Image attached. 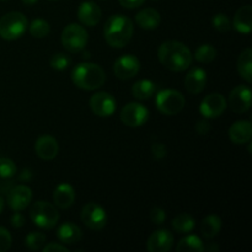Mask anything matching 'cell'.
<instances>
[{"label": "cell", "instance_id": "cell-4", "mask_svg": "<svg viewBox=\"0 0 252 252\" xmlns=\"http://www.w3.org/2000/svg\"><path fill=\"white\" fill-rule=\"evenodd\" d=\"M27 26L29 22L24 14L17 11L7 12L0 19V37L6 41H14L25 33Z\"/></svg>", "mask_w": 252, "mask_h": 252}, {"label": "cell", "instance_id": "cell-32", "mask_svg": "<svg viewBox=\"0 0 252 252\" xmlns=\"http://www.w3.org/2000/svg\"><path fill=\"white\" fill-rule=\"evenodd\" d=\"M71 63V58L65 53H57L53 54L51 57V61H49V65H51L52 69L54 70H65Z\"/></svg>", "mask_w": 252, "mask_h": 252}, {"label": "cell", "instance_id": "cell-28", "mask_svg": "<svg viewBox=\"0 0 252 252\" xmlns=\"http://www.w3.org/2000/svg\"><path fill=\"white\" fill-rule=\"evenodd\" d=\"M176 250L179 252H202L206 248L197 235H187L179 241Z\"/></svg>", "mask_w": 252, "mask_h": 252}, {"label": "cell", "instance_id": "cell-15", "mask_svg": "<svg viewBox=\"0 0 252 252\" xmlns=\"http://www.w3.org/2000/svg\"><path fill=\"white\" fill-rule=\"evenodd\" d=\"M174 245V235L166 229L154 231L149 236L147 243L148 251L150 252H167Z\"/></svg>", "mask_w": 252, "mask_h": 252}, {"label": "cell", "instance_id": "cell-39", "mask_svg": "<svg viewBox=\"0 0 252 252\" xmlns=\"http://www.w3.org/2000/svg\"><path fill=\"white\" fill-rule=\"evenodd\" d=\"M10 223H11V225L14 226L15 229L22 228V226H24V224H25L24 216H22L21 213H19V212L16 211V213L12 214L11 219H10Z\"/></svg>", "mask_w": 252, "mask_h": 252}, {"label": "cell", "instance_id": "cell-34", "mask_svg": "<svg viewBox=\"0 0 252 252\" xmlns=\"http://www.w3.org/2000/svg\"><path fill=\"white\" fill-rule=\"evenodd\" d=\"M16 165L12 160L7 158H0V177L1 179H10L16 174Z\"/></svg>", "mask_w": 252, "mask_h": 252}, {"label": "cell", "instance_id": "cell-36", "mask_svg": "<svg viewBox=\"0 0 252 252\" xmlns=\"http://www.w3.org/2000/svg\"><path fill=\"white\" fill-rule=\"evenodd\" d=\"M150 220L153 221L157 225H161L165 220H166V213L162 208L159 207H154V208L150 211Z\"/></svg>", "mask_w": 252, "mask_h": 252}, {"label": "cell", "instance_id": "cell-44", "mask_svg": "<svg viewBox=\"0 0 252 252\" xmlns=\"http://www.w3.org/2000/svg\"><path fill=\"white\" fill-rule=\"evenodd\" d=\"M207 250H208L209 252H212V251H218L219 250V248L217 245H209V248L207 249Z\"/></svg>", "mask_w": 252, "mask_h": 252}, {"label": "cell", "instance_id": "cell-1", "mask_svg": "<svg viewBox=\"0 0 252 252\" xmlns=\"http://www.w3.org/2000/svg\"><path fill=\"white\" fill-rule=\"evenodd\" d=\"M158 57L162 65L171 71H184L193 61L191 51L179 41H166L159 47Z\"/></svg>", "mask_w": 252, "mask_h": 252}, {"label": "cell", "instance_id": "cell-11", "mask_svg": "<svg viewBox=\"0 0 252 252\" xmlns=\"http://www.w3.org/2000/svg\"><path fill=\"white\" fill-rule=\"evenodd\" d=\"M140 62L133 54H123L113 64V73L121 80L132 79L139 73Z\"/></svg>", "mask_w": 252, "mask_h": 252}, {"label": "cell", "instance_id": "cell-9", "mask_svg": "<svg viewBox=\"0 0 252 252\" xmlns=\"http://www.w3.org/2000/svg\"><path fill=\"white\" fill-rule=\"evenodd\" d=\"M121 121L127 127L137 128L144 125L149 118V111L139 102H129L122 108L120 115Z\"/></svg>", "mask_w": 252, "mask_h": 252}, {"label": "cell", "instance_id": "cell-2", "mask_svg": "<svg viewBox=\"0 0 252 252\" xmlns=\"http://www.w3.org/2000/svg\"><path fill=\"white\" fill-rule=\"evenodd\" d=\"M134 32V26L129 17L125 15H112L106 21L103 36L108 46L112 48H123L130 42Z\"/></svg>", "mask_w": 252, "mask_h": 252}, {"label": "cell", "instance_id": "cell-19", "mask_svg": "<svg viewBox=\"0 0 252 252\" xmlns=\"http://www.w3.org/2000/svg\"><path fill=\"white\" fill-rule=\"evenodd\" d=\"M229 138L234 144H248L252 137V126L250 121H236L229 128Z\"/></svg>", "mask_w": 252, "mask_h": 252}, {"label": "cell", "instance_id": "cell-13", "mask_svg": "<svg viewBox=\"0 0 252 252\" xmlns=\"http://www.w3.org/2000/svg\"><path fill=\"white\" fill-rule=\"evenodd\" d=\"M229 106L235 113H245L251 107V90L246 85H238L230 91Z\"/></svg>", "mask_w": 252, "mask_h": 252}, {"label": "cell", "instance_id": "cell-21", "mask_svg": "<svg viewBox=\"0 0 252 252\" xmlns=\"http://www.w3.org/2000/svg\"><path fill=\"white\" fill-rule=\"evenodd\" d=\"M57 238L59 239V241L66 244V245H74L81 240L83 233L78 225L68 221V223H64L59 226L58 230H57Z\"/></svg>", "mask_w": 252, "mask_h": 252}, {"label": "cell", "instance_id": "cell-41", "mask_svg": "<svg viewBox=\"0 0 252 252\" xmlns=\"http://www.w3.org/2000/svg\"><path fill=\"white\" fill-rule=\"evenodd\" d=\"M42 250L44 252H69V250L65 246L56 243L48 244V245H46L44 248H42Z\"/></svg>", "mask_w": 252, "mask_h": 252}, {"label": "cell", "instance_id": "cell-22", "mask_svg": "<svg viewBox=\"0 0 252 252\" xmlns=\"http://www.w3.org/2000/svg\"><path fill=\"white\" fill-rule=\"evenodd\" d=\"M135 22L144 30H155L161 22V16L155 9L147 7L135 15Z\"/></svg>", "mask_w": 252, "mask_h": 252}, {"label": "cell", "instance_id": "cell-16", "mask_svg": "<svg viewBox=\"0 0 252 252\" xmlns=\"http://www.w3.org/2000/svg\"><path fill=\"white\" fill-rule=\"evenodd\" d=\"M102 12L100 6L94 1H84L81 2L78 9V19L85 26L93 27L100 22Z\"/></svg>", "mask_w": 252, "mask_h": 252}, {"label": "cell", "instance_id": "cell-20", "mask_svg": "<svg viewBox=\"0 0 252 252\" xmlns=\"http://www.w3.org/2000/svg\"><path fill=\"white\" fill-rule=\"evenodd\" d=\"M207 84V73L202 68H193L189 71L185 78V88L189 94L202 93L206 88Z\"/></svg>", "mask_w": 252, "mask_h": 252}, {"label": "cell", "instance_id": "cell-27", "mask_svg": "<svg viewBox=\"0 0 252 252\" xmlns=\"http://www.w3.org/2000/svg\"><path fill=\"white\" fill-rule=\"evenodd\" d=\"M172 228L176 233L186 234L189 233L196 226V220L189 213H181L172 219Z\"/></svg>", "mask_w": 252, "mask_h": 252}, {"label": "cell", "instance_id": "cell-18", "mask_svg": "<svg viewBox=\"0 0 252 252\" xmlns=\"http://www.w3.org/2000/svg\"><path fill=\"white\" fill-rule=\"evenodd\" d=\"M34 150L42 160H53L58 155L59 145L56 138L46 134L37 139L36 144H34Z\"/></svg>", "mask_w": 252, "mask_h": 252}, {"label": "cell", "instance_id": "cell-24", "mask_svg": "<svg viewBox=\"0 0 252 252\" xmlns=\"http://www.w3.org/2000/svg\"><path fill=\"white\" fill-rule=\"evenodd\" d=\"M238 71L241 78L250 84L252 81V51L251 48L244 49L238 59Z\"/></svg>", "mask_w": 252, "mask_h": 252}, {"label": "cell", "instance_id": "cell-33", "mask_svg": "<svg viewBox=\"0 0 252 252\" xmlns=\"http://www.w3.org/2000/svg\"><path fill=\"white\" fill-rule=\"evenodd\" d=\"M212 25H213V27L217 31L221 32V33L231 30V21L225 14H221V12L214 15L213 19H212Z\"/></svg>", "mask_w": 252, "mask_h": 252}, {"label": "cell", "instance_id": "cell-7", "mask_svg": "<svg viewBox=\"0 0 252 252\" xmlns=\"http://www.w3.org/2000/svg\"><path fill=\"white\" fill-rule=\"evenodd\" d=\"M61 41L66 51L70 53H79L88 43V31L79 24H69L62 31Z\"/></svg>", "mask_w": 252, "mask_h": 252}, {"label": "cell", "instance_id": "cell-30", "mask_svg": "<svg viewBox=\"0 0 252 252\" xmlns=\"http://www.w3.org/2000/svg\"><path fill=\"white\" fill-rule=\"evenodd\" d=\"M216 57L217 49L212 44H202L201 47L197 48L196 53H194V58L199 63H211L216 59Z\"/></svg>", "mask_w": 252, "mask_h": 252}, {"label": "cell", "instance_id": "cell-8", "mask_svg": "<svg viewBox=\"0 0 252 252\" xmlns=\"http://www.w3.org/2000/svg\"><path fill=\"white\" fill-rule=\"evenodd\" d=\"M81 221L91 230H101L107 223V213L97 203L90 202L83 207L80 213Z\"/></svg>", "mask_w": 252, "mask_h": 252}, {"label": "cell", "instance_id": "cell-12", "mask_svg": "<svg viewBox=\"0 0 252 252\" xmlns=\"http://www.w3.org/2000/svg\"><path fill=\"white\" fill-rule=\"evenodd\" d=\"M226 106L228 103L221 94H209L201 102L199 112L204 118H217L223 115L224 111L226 110Z\"/></svg>", "mask_w": 252, "mask_h": 252}, {"label": "cell", "instance_id": "cell-25", "mask_svg": "<svg viewBox=\"0 0 252 252\" xmlns=\"http://www.w3.org/2000/svg\"><path fill=\"white\" fill-rule=\"evenodd\" d=\"M155 93V84L152 80L143 79V80L137 81L132 88V94L137 100L144 101L149 100Z\"/></svg>", "mask_w": 252, "mask_h": 252}, {"label": "cell", "instance_id": "cell-40", "mask_svg": "<svg viewBox=\"0 0 252 252\" xmlns=\"http://www.w3.org/2000/svg\"><path fill=\"white\" fill-rule=\"evenodd\" d=\"M144 1L145 0H118L121 6L126 7V9H135V7H139L144 4Z\"/></svg>", "mask_w": 252, "mask_h": 252}, {"label": "cell", "instance_id": "cell-31", "mask_svg": "<svg viewBox=\"0 0 252 252\" xmlns=\"http://www.w3.org/2000/svg\"><path fill=\"white\" fill-rule=\"evenodd\" d=\"M46 235L43 233H39V231H31L29 235L25 238V245L27 246V249L32 251L41 250L42 248L46 244Z\"/></svg>", "mask_w": 252, "mask_h": 252}, {"label": "cell", "instance_id": "cell-42", "mask_svg": "<svg viewBox=\"0 0 252 252\" xmlns=\"http://www.w3.org/2000/svg\"><path fill=\"white\" fill-rule=\"evenodd\" d=\"M32 177V172L30 171V170H24V171L21 172V175L19 176V179L21 180V181H29V180H31Z\"/></svg>", "mask_w": 252, "mask_h": 252}, {"label": "cell", "instance_id": "cell-47", "mask_svg": "<svg viewBox=\"0 0 252 252\" xmlns=\"http://www.w3.org/2000/svg\"><path fill=\"white\" fill-rule=\"evenodd\" d=\"M48 1H58V0H48Z\"/></svg>", "mask_w": 252, "mask_h": 252}, {"label": "cell", "instance_id": "cell-10", "mask_svg": "<svg viewBox=\"0 0 252 252\" xmlns=\"http://www.w3.org/2000/svg\"><path fill=\"white\" fill-rule=\"evenodd\" d=\"M89 103H90L93 113H95L98 117H110L117 108V102H116L115 97L106 91H100L91 96Z\"/></svg>", "mask_w": 252, "mask_h": 252}, {"label": "cell", "instance_id": "cell-6", "mask_svg": "<svg viewBox=\"0 0 252 252\" xmlns=\"http://www.w3.org/2000/svg\"><path fill=\"white\" fill-rule=\"evenodd\" d=\"M184 95L180 91L174 90V89H165L158 93L155 97V105L158 110L166 116H174L181 112L185 107Z\"/></svg>", "mask_w": 252, "mask_h": 252}, {"label": "cell", "instance_id": "cell-38", "mask_svg": "<svg viewBox=\"0 0 252 252\" xmlns=\"http://www.w3.org/2000/svg\"><path fill=\"white\" fill-rule=\"evenodd\" d=\"M211 130V125H209L208 121L201 120L197 122L196 125V132L198 133L199 135H206L208 134V132Z\"/></svg>", "mask_w": 252, "mask_h": 252}, {"label": "cell", "instance_id": "cell-43", "mask_svg": "<svg viewBox=\"0 0 252 252\" xmlns=\"http://www.w3.org/2000/svg\"><path fill=\"white\" fill-rule=\"evenodd\" d=\"M21 1L24 2L25 5H33V4H36L38 0H21Z\"/></svg>", "mask_w": 252, "mask_h": 252}, {"label": "cell", "instance_id": "cell-23", "mask_svg": "<svg viewBox=\"0 0 252 252\" xmlns=\"http://www.w3.org/2000/svg\"><path fill=\"white\" fill-rule=\"evenodd\" d=\"M233 25L240 33H250L252 30V7L250 5L241 6L236 11Z\"/></svg>", "mask_w": 252, "mask_h": 252}, {"label": "cell", "instance_id": "cell-46", "mask_svg": "<svg viewBox=\"0 0 252 252\" xmlns=\"http://www.w3.org/2000/svg\"><path fill=\"white\" fill-rule=\"evenodd\" d=\"M89 57H90V54H89L88 52H86V53H84V58H89Z\"/></svg>", "mask_w": 252, "mask_h": 252}, {"label": "cell", "instance_id": "cell-37", "mask_svg": "<svg viewBox=\"0 0 252 252\" xmlns=\"http://www.w3.org/2000/svg\"><path fill=\"white\" fill-rule=\"evenodd\" d=\"M152 154L155 160L164 159L167 154L166 147H165L164 144H161V143H154V144L152 145Z\"/></svg>", "mask_w": 252, "mask_h": 252}, {"label": "cell", "instance_id": "cell-14", "mask_svg": "<svg viewBox=\"0 0 252 252\" xmlns=\"http://www.w3.org/2000/svg\"><path fill=\"white\" fill-rule=\"evenodd\" d=\"M7 204L15 212L24 211L32 201V191L26 185H17L12 186L7 192Z\"/></svg>", "mask_w": 252, "mask_h": 252}, {"label": "cell", "instance_id": "cell-45", "mask_svg": "<svg viewBox=\"0 0 252 252\" xmlns=\"http://www.w3.org/2000/svg\"><path fill=\"white\" fill-rule=\"evenodd\" d=\"M4 206H5L4 198H2V197L0 196V213H1V212H2V209H4Z\"/></svg>", "mask_w": 252, "mask_h": 252}, {"label": "cell", "instance_id": "cell-26", "mask_svg": "<svg viewBox=\"0 0 252 252\" xmlns=\"http://www.w3.org/2000/svg\"><path fill=\"white\" fill-rule=\"evenodd\" d=\"M221 225V219L219 218L216 214H211V216L206 217L202 221V234L206 239H213L220 231Z\"/></svg>", "mask_w": 252, "mask_h": 252}, {"label": "cell", "instance_id": "cell-3", "mask_svg": "<svg viewBox=\"0 0 252 252\" xmlns=\"http://www.w3.org/2000/svg\"><path fill=\"white\" fill-rule=\"evenodd\" d=\"M71 80L78 88L93 91L100 89L106 81V74L100 65L94 63H80L71 71Z\"/></svg>", "mask_w": 252, "mask_h": 252}, {"label": "cell", "instance_id": "cell-35", "mask_svg": "<svg viewBox=\"0 0 252 252\" xmlns=\"http://www.w3.org/2000/svg\"><path fill=\"white\" fill-rule=\"evenodd\" d=\"M12 238L9 230L0 226V252H5L11 248Z\"/></svg>", "mask_w": 252, "mask_h": 252}, {"label": "cell", "instance_id": "cell-29", "mask_svg": "<svg viewBox=\"0 0 252 252\" xmlns=\"http://www.w3.org/2000/svg\"><path fill=\"white\" fill-rule=\"evenodd\" d=\"M30 33L34 38H44L49 34L51 31V26H49L48 22L46 20L42 19H36L31 22V25L29 26Z\"/></svg>", "mask_w": 252, "mask_h": 252}, {"label": "cell", "instance_id": "cell-5", "mask_svg": "<svg viewBox=\"0 0 252 252\" xmlns=\"http://www.w3.org/2000/svg\"><path fill=\"white\" fill-rule=\"evenodd\" d=\"M30 218L34 225L41 229H53L58 224L59 213L56 206L44 201H38L32 204L30 209Z\"/></svg>", "mask_w": 252, "mask_h": 252}, {"label": "cell", "instance_id": "cell-49", "mask_svg": "<svg viewBox=\"0 0 252 252\" xmlns=\"http://www.w3.org/2000/svg\"><path fill=\"white\" fill-rule=\"evenodd\" d=\"M1 1H7V0H1Z\"/></svg>", "mask_w": 252, "mask_h": 252}, {"label": "cell", "instance_id": "cell-17", "mask_svg": "<svg viewBox=\"0 0 252 252\" xmlns=\"http://www.w3.org/2000/svg\"><path fill=\"white\" fill-rule=\"evenodd\" d=\"M75 201V189L70 184H59L53 192V203L57 208L68 209Z\"/></svg>", "mask_w": 252, "mask_h": 252}, {"label": "cell", "instance_id": "cell-48", "mask_svg": "<svg viewBox=\"0 0 252 252\" xmlns=\"http://www.w3.org/2000/svg\"><path fill=\"white\" fill-rule=\"evenodd\" d=\"M153 1H159V0H153Z\"/></svg>", "mask_w": 252, "mask_h": 252}]
</instances>
